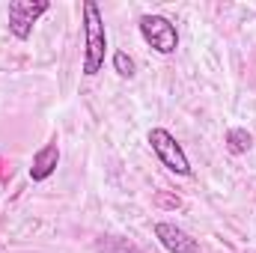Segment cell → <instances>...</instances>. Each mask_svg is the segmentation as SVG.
<instances>
[{
    "mask_svg": "<svg viewBox=\"0 0 256 253\" xmlns=\"http://www.w3.org/2000/svg\"><path fill=\"white\" fill-rule=\"evenodd\" d=\"M84 74L96 78L104 66V51H108V33H104V21L102 12L92 0L84 3Z\"/></svg>",
    "mask_w": 256,
    "mask_h": 253,
    "instance_id": "1",
    "label": "cell"
},
{
    "mask_svg": "<svg viewBox=\"0 0 256 253\" xmlns=\"http://www.w3.org/2000/svg\"><path fill=\"white\" fill-rule=\"evenodd\" d=\"M149 146H152V152L158 155V161H161L170 173H176V176H191V161H188L185 149L176 143V137H173L167 128H152V131H149Z\"/></svg>",
    "mask_w": 256,
    "mask_h": 253,
    "instance_id": "2",
    "label": "cell"
},
{
    "mask_svg": "<svg viewBox=\"0 0 256 253\" xmlns=\"http://www.w3.org/2000/svg\"><path fill=\"white\" fill-rule=\"evenodd\" d=\"M140 36L158 51V54H176L179 48V33L176 24L164 15H143L140 18Z\"/></svg>",
    "mask_w": 256,
    "mask_h": 253,
    "instance_id": "3",
    "label": "cell"
},
{
    "mask_svg": "<svg viewBox=\"0 0 256 253\" xmlns=\"http://www.w3.org/2000/svg\"><path fill=\"white\" fill-rule=\"evenodd\" d=\"M51 9L48 0H12L9 3V30L15 39H30L33 24L39 21V15H45Z\"/></svg>",
    "mask_w": 256,
    "mask_h": 253,
    "instance_id": "4",
    "label": "cell"
},
{
    "mask_svg": "<svg viewBox=\"0 0 256 253\" xmlns=\"http://www.w3.org/2000/svg\"><path fill=\"white\" fill-rule=\"evenodd\" d=\"M155 238H158L170 253H202L200 242H196L194 236H188L182 226L170 224V220H158V224H155Z\"/></svg>",
    "mask_w": 256,
    "mask_h": 253,
    "instance_id": "5",
    "label": "cell"
},
{
    "mask_svg": "<svg viewBox=\"0 0 256 253\" xmlns=\"http://www.w3.org/2000/svg\"><path fill=\"white\" fill-rule=\"evenodd\" d=\"M57 164H60V146H57V143L42 146V149L33 155L30 179H33V182H45V179H51V176H54V170H57Z\"/></svg>",
    "mask_w": 256,
    "mask_h": 253,
    "instance_id": "6",
    "label": "cell"
},
{
    "mask_svg": "<svg viewBox=\"0 0 256 253\" xmlns=\"http://www.w3.org/2000/svg\"><path fill=\"white\" fill-rule=\"evenodd\" d=\"M250 146H254V134L248 128H230L226 131V149L232 155H244Z\"/></svg>",
    "mask_w": 256,
    "mask_h": 253,
    "instance_id": "7",
    "label": "cell"
},
{
    "mask_svg": "<svg viewBox=\"0 0 256 253\" xmlns=\"http://www.w3.org/2000/svg\"><path fill=\"white\" fill-rule=\"evenodd\" d=\"M114 68H116L120 78H134V60L128 57L126 51H116L114 54Z\"/></svg>",
    "mask_w": 256,
    "mask_h": 253,
    "instance_id": "8",
    "label": "cell"
},
{
    "mask_svg": "<svg viewBox=\"0 0 256 253\" xmlns=\"http://www.w3.org/2000/svg\"><path fill=\"white\" fill-rule=\"evenodd\" d=\"M102 253H143V250L134 248V244H128V242H122V238H108L102 244Z\"/></svg>",
    "mask_w": 256,
    "mask_h": 253,
    "instance_id": "9",
    "label": "cell"
}]
</instances>
